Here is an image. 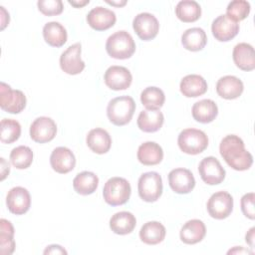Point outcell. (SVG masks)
<instances>
[{
  "mask_svg": "<svg viewBox=\"0 0 255 255\" xmlns=\"http://www.w3.org/2000/svg\"><path fill=\"white\" fill-rule=\"evenodd\" d=\"M219 151L226 163L235 170H247L253 163L252 154L245 149L243 140L235 134H228L220 142Z\"/></svg>",
  "mask_w": 255,
  "mask_h": 255,
  "instance_id": "1",
  "label": "cell"
},
{
  "mask_svg": "<svg viewBox=\"0 0 255 255\" xmlns=\"http://www.w3.org/2000/svg\"><path fill=\"white\" fill-rule=\"evenodd\" d=\"M135 103L129 96H121L111 100L107 107V116L115 126L128 124L134 114Z\"/></svg>",
  "mask_w": 255,
  "mask_h": 255,
  "instance_id": "2",
  "label": "cell"
},
{
  "mask_svg": "<svg viewBox=\"0 0 255 255\" xmlns=\"http://www.w3.org/2000/svg\"><path fill=\"white\" fill-rule=\"evenodd\" d=\"M106 50L112 58L125 60L130 58L135 52V43L129 33L121 30L108 38L106 42Z\"/></svg>",
  "mask_w": 255,
  "mask_h": 255,
  "instance_id": "3",
  "label": "cell"
},
{
  "mask_svg": "<svg viewBox=\"0 0 255 255\" xmlns=\"http://www.w3.org/2000/svg\"><path fill=\"white\" fill-rule=\"evenodd\" d=\"M131 188L129 182L123 177H112L105 183L103 196L105 201L112 205L118 206L125 204L130 196Z\"/></svg>",
  "mask_w": 255,
  "mask_h": 255,
  "instance_id": "4",
  "label": "cell"
},
{
  "mask_svg": "<svg viewBox=\"0 0 255 255\" xmlns=\"http://www.w3.org/2000/svg\"><path fill=\"white\" fill-rule=\"evenodd\" d=\"M177 143L181 151L187 154L201 153L208 145L206 133L196 128H185L178 134Z\"/></svg>",
  "mask_w": 255,
  "mask_h": 255,
  "instance_id": "5",
  "label": "cell"
},
{
  "mask_svg": "<svg viewBox=\"0 0 255 255\" xmlns=\"http://www.w3.org/2000/svg\"><path fill=\"white\" fill-rule=\"evenodd\" d=\"M139 197L146 202L156 201L162 193V179L155 171L142 173L137 182Z\"/></svg>",
  "mask_w": 255,
  "mask_h": 255,
  "instance_id": "6",
  "label": "cell"
},
{
  "mask_svg": "<svg viewBox=\"0 0 255 255\" xmlns=\"http://www.w3.org/2000/svg\"><path fill=\"white\" fill-rule=\"evenodd\" d=\"M26 96L20 90H12L3 82L0 84V107L10 114H19L26 107Z\"/></svg>",
  "mask_w": 255,
  "mask_h": 255,
  "instance_id": "7",
  "label": "cell"
},
{
  "mask_svg": "<svg viewBox=\"0 0 255 255\" xmlns=\"http://www.w3.org/2000/svg\"><path fill=\"white\" fill-rule=\"evenodd\" d=\"M206 207L212 218L224 219L228 217L233 210V198L226 191H218L209 197Z\"/></svg>",
  "mask_w": 255,
  "mask_h": 255,
  "instance_id": "8",
  "label": "cell"
},
{
  "mask_svg": "<svg viewBox=\"0 0 255 255\" xmlns=\"http://www.w3.org/2000/svg\"><path fill=\"white\" fill-rule=\"evenodd\" d=\"M81 43L69 46L60 56V67L69 75H78L85 69V62L81 59Z\"/></svg>",
  "mask_w": 255,
  "mask_h": 255,
  "instance_id": "9",
  "label": "cell"
},
{
  "mask_svg": "<svg viewBox=\"0 0 255 255\" xmlns=\"http://www.w3.org/2000/svg\"><path fill=\"white\" fill-rule=\"evenodd\" d=\"M198 171L201 179L209 184L216 185L221 183L225 178V169L214 156L204 157L198 165Z\"/></svg>",
  "mask_w": 255,
  "mask_h": 255,
  "instance_id": "10",
  "label": "cell"
},
{
  "mask_svg": "<svg viewBox=\"0 0 255 255\" xmlns=\"http://www.w3.org/2000/svg\"><path fill=\"white\" fill-rule=\"evenodd\" d=\"M132 28L139 39L149 41L156 37L159 30V24L155 16L150 13L143 12L137 14L133 18Z\"/></svg>",
  "mask_w": 255,
  "mask_h": 255,
  "instance_id": "11",
  "label": "cell"
},
{
  "mask_svg": "<svg viewBox=\"0 0 255 255\" xmlns=\"http://www.w3.org/2000/svg\"><path fill=\"white\" fill-rule=\"evenodd\" d=\"M56 133L57 125L48 117H39L30 126V136L34 141L39 143L51 141Z\"/></svg>",
  "mask_w": 255,
  "mask_h": 255,
  "instance_id": "12",
  "label": "cell"
},
{
  "mask_svg": "<svg viewBox=\"0 0 255 255\" xmlns=\"http://www.w3.org/2000/svg\"><path fill=\"white\" fill-rule=\"evenodd\" d=\"M170 188L179 194L189 193L195 186V179L192 172L187 168H174L168 173Z\"/></svg>",
  "mask_w": 255,
  "mask_h": 255,
  "instance_id": "13",
  "label": "cell"
},
{
  "mask_svg": "<svg viewBox=\"0 0 255 255\" xmlns=\"http://www.w3.org/2000/svg\"><path fill=\"white\" fill-rule=\"evenodd\" d=\"M6 204L9 211L13 214L22 215L26 213L31 205V196L29 191L22 186L11 188L6 197Z\"/></svg>",
  "mask_w": 255,
  "mask_h": 255,
  "instance_id": "14",
  "label": "cell"
},
{
  "mask_svg": "<svg viewBox=\"0 0 255 255\" xmlns=\"http://www.w3.org/2000/svg\"><path fill=\"white\" fill-rule=\"evenodd\" d=\"M211 31L216 40L220 42H227L238 34L239 24L229 18L226 14H222L213 20Z\"/></svg>",
  "mask_w": 255,
  "mask_h": 255,
  "instance_id": "15",
  "label": "cell"
},
{
  "mask_svg": "<svg viewBox=\"0 0 255 255\" xmlns=\"http://www.w3.org/2000/svg\"><path fill=\"white\" fill-rule=\"evenodd\" d=\"M104 80L106 85L114 91L127 90L132 81L130 72L123 66H111L105 72Z\"/></svg>",
  "mask_w": 255,
  "mask_h": 255,
  "instance_id": "16",
  "label": "cell"
},
{
  "mask_svg": "<svg viewBox=\"0 0 255 255\" xmlns=\"http://www.w3.org/2000/svg\"><path fill=\"white\" fill-rule=\"evenodd\" d=\"M117 16L114 11L97 6L93 8L87 15L88 24L96 31H105L115 25Z\"/></svg>",
  "mask_w": 255,
  "mask_h": 255,
  "instance_id": "17",
  "label": "cell"
},
{
  "mask_svg": "<svg viewBox=\"0 0 255 255\" xmlns=\"http://www.w3.org/2000/svg\"><path fill=\"white\" fill-rule=\"evenodd\" d=\"M50 164L58 173H68L76 165V157L71 149L65 146L56 147L50 156Z\"/></svg>",
  "mask_w": 255,
  "mask_h": 255,
  "instance_id": "18",
  "label": "cell"
},
{
  "mask_svg": "<svg viewBox=\"0 0 255 255\" xmlns=\"http://www.w3.org/2000/svg\"><path fill=\"white\" fill-rule=\"evenodd\" d=\"M244 90L243 83L235 76H224L217 81L216 92L217 94L226 100L237 99L241 96Z\"/></svg>",
  "mask_w": 255,
  "mask_h": 255,
  "instance_id": "19",
  "label": "cell"
},
{
  "mask_svg": "<svg viewBox=\"0 0 255 255\" xmlns=\"http://www.w3.org/2000/svg\"><path fill=\"white\" fill-rule=\"evenodd\" d=\"M234 64L243 71H252L255 68L254 48L248 43L235 45L232 53Z\"/></svg>",
  "mask_w": 255,
  "mask_h": 255,
  "instance_id": "20",
  "label": "cell"
},
{
  "mask_svg": "<svg viewBox=\"0 0 255 255\" xmlns=\"http://www.w3.org/2000/svg\"><path fill=\"white\" fill-rule=\"evenodd\" d=\"M86 142L92 151L98 154H104L110 150L112 138L106 129L96 128L89 131L86 137Z\"/></svg>",
  "mask_w": 255,
  "mask_h": 255,
  "instance_id": "21",
  "label": "cell"
},
{
  "mask_svg": "<svg viewBox=\"0 0 255 255\" xmlns=\"http://www.w3.org/2000/svg\"><path fill=\"white\" fill-rule=\"evenodd\" d=\"M206 234V227L199 219L188 220L180 229L179 236L185 244H196L200 242Z\"/></svg>",
  "mask_w": 255,
  "mask_h": 255,
  "instance_id": "22",
  "label": "cell"
},
{
  "mask_svg": "<svg viewBox=\"0 0 255 255\" xmlns=\"http://www.w3.org/2000/svg\"><path fill=\"white\" fill-rule=\"evenodd\" d=\"M179 89L184 97L196 98L206 93L207 83L203 77L191 74L182 78Z\"/></svg>",
  "mask_w": 255,
  "mask_h": 255,
  "instance_id": "23",
  "label": "cell"
},
{
  "mask_svg": "<svg viewBox=\"0 0 255 255\" xmlns=\"http://www.w3.org/2000/svg\"><path fill=\"white\" fill-rule=\"evenodd\" d=\"M164 122L163 114L159 110H143L137 117V127L144 132H154L160 129Z\"/></svg>",
  "mask_w": 255,
  "mask_h": 255,
  "instance_id": "24",
  "label": "cell"
},
{
  "mask_svg": "<svg viewBox=\"0 0 255 255\" xmlns=\"http://www.w3.org/2000/svg\"><path fill=\"white\" fill-rule=\"evenodd\" d=\"M192 117L196 122L208 124L215 120L218 115V107L214 101L204 99L196 102L192 106Z\"/></svg>",
  "mask_w": 255,
  "mask_h": 255,
  "instance_id": "25",
  "label": "cell"
},
{
  "mask_svg": "<svg viewBox=\"0 0 255 255\" xmlns=\"http://www.w3.org/2000/svg\"><path fill=\"white\" fill-rule=\"evenodd\" d=\"M137 159L143 165L158 164L163 158L161 146L154 141H145L138 146Z\"/></svg>",
  "mask_w": 255,
  "mask_h": 255,
  "instance_id": "26",
  "label": "cell"
},
{
  "mask_svg": "<svg viewBox=\"0 0 255 255\" xmlns=\"http://www.w3.org/2000/svg\"><path fill=\"white\" fill-rule=\"evenodd\" d=\"M136 225V219L131 212L121 211L115 213L110 219V228L119 235L129 234Z\"/></svg>",
  "mask_w": 255,
  "mask_h": 255,
  "instance_id": "27",
  "label": "cell"
},
{
  "mask_svg": "<svg viewBox=\"0 0 255 255\" xmlns=\"http://www.w3.org/2000/svg\"><path fill=\"white\" fill-rule=\"evenodd\" d=\"M43 37L46 43L52 47H62L68 38L67 30L65 27L56 21L48 22L43 27Z\"/></svg>",
  "mask_w": 255,
  "mask_h": 255,
  "instance_id": "28",
  "label": "cell"
},
{
  "mask_svg": "<svg viewBox=\"0 0 255 255\" xmlns=\"http://www.w3.org/2000/svg\"><path fill=\"white\" fill-rule=\"evenodd\" d=\"M181 43L186 50L197 52L205 47L207 43V36L202 28H189L183 32L181 36Z\"/></svg>",
  "mask_w": 255,
  "mask_h": 255,
  "instance_id": "29",
  "label": "cell"
},
{
  "mask_svg": "<svg viewBox=\"0 0 255 255\" xmlns=\"http://www.w3.org/2000/svg\"><path fill=\"white\" fill-rule=\"evenodd\" d=\"M165 227L158 221H148L139 230L140 240L148 245H155L163 241L165 237Z\"/></svg>",
  "mask_w": 255,
  "mask_h": 255,
  "instance_id": "30",
  "label": "cell"
},
{
  "mask_svg": "<svg viewBox=\"0 0 255 255\" xmlns=\"http://www.w3.org/2000/svg\"><path fill=\"white\" fill-rule=\"evenodd\" d=\"M99 185V177L92 171L78 173L73 180L75 191L81 195H89L96 191Z\"/></svg>",
  "mask_w": 255,
  "mask_h": 255,
  "instance_id": "31",
  "label": "cell"
},
{
  "mask_svg": "<svg viewBox=\"0 0 255 255\" xmlns=\"http://www.w3.org/2000/svg\"><path fill=\"white\" fill-rule=\"evenodd\" d=\"M175 14L182 22H194L201 16V7L196 1L182 0L177 3L175 7Z\"/></svg>",
  "mask_w": 255,
  "mask_h": 255,
  "instance_id": "32",
  "label": "cell"
},
{
  "mask_svg": "<svg viewBox=\"0 0 255 255\" xmlns=\"http://www.w3.org/2000/svg\"><path fill=\"white\" fill-rule=\"evenodd\" d=\"M14 249V227L10 221L2 218L0 220V254L10 255Z\"/></svg>",
  "mask_w": 255,
  "mask_h": 255,
  "instance_id": "33",
  "label": "cell"
},
{
  "mask_svg": "<svg viewBox=\"0 0 255 255\" xmlns=\"http://www.w3.org/2000/svg\"><path fill=\"white\" fill-rule=\"evenodd\" d=\"M164 101V93L157 87H147L140 94V102L147 110H158Z\"/></svg>",
  "mask_w": 255,
  "mask_h": 255,
  "instance_id": "34",
  "label": "cell"
},
{
  "mask_svg": "<svg viewBox=\"0 0 255 255\" xmlns=\"http://www.w3.org/2000/svg\"><path fill=\"white\" fill-rule=\"evenodd\" d=\"M21 134L20 124L12 119H3L0 123V139L3 143L16 141Z\"/></svg>",
  "mask_w": 255,
  "mask_h": 255,
  "instance_id": "35",
  "label": "cell"
},
{
  "mask_svg": "<svg viewBox=\"0 0 255 255\" xmlns=\"http://www.w3.org/2000/svg\"><path fill=\"white\" fill-rule=\"evenodd\" d=\"M10 161L18 169L28 168L33 161V151L29 146L19 145L11 150Z\"/></svg>",
  "mask_w": 255,
  "mask_h": 255,
  "instance_id": "36",
  "label": "cell"
},
{
  "mask_svg": "<svg viewBox=\"0 0 255 255\" xmlns=\"http://www.w3.org/2000/svg\"><path fill=\"white\" fill-rule=\"evenodd\" d=\"M250 3L245 0H233L226 8V15L238 22L244 20L250 13Z\"/></svg>",
  "mask_w": 255,
  "mask_h": 255,
  "instance_id": "37",
  "label": "cell"
},
{
  "mask_svg": "<svg viewBox=\"0 0 255 255\" xmlns=\"http://www.w3.org/2000/svg\"><path fill=\"white\" fill-rule=\"evenodd\" d=\"M37 5L39 11L46 16L59 15L64 10V5L61 0H39Z\"/></svg>",
  "mask_w": 255,
  "mask_h": 255,
  "instance_id": "38",
  "label": "cell"
},
{
  "mask_svg": "<svg viewBox=\"0 0 255 255\" xmlns=\"http://www.w3.org/2000/svg\"><path fill=\"white\" fill-rule=\"evenodd\" d=\"M254 200H255V194L254 192H249L244 194L241 197V210L243 214L253 220L255 219V208H254Z\"/></svg>",
  "mask_w": 255,
  "mask_h": 255,
  "instance_id": "39",
  "label": "cell"
},
{
  "mask_svg": "<svg viewBox=\"0 0 255 255\" xmlns=\"http://www.w3.org/2000/svg\"><path fill=\"white\" fill-rule=\"evenodd\" d=\"M44 254H67V251L62 246L53 244L47 246V248L44 250Z\"/></svg>",
  "mask_w": 255,
  "mask_h": 255,
  "instance_id": "40",
  "label": "cell"
},
{
  "mask_svg": "<svg viewBox=\"0 0 255 255\" xmlns=\"http://www.w3.org/2000/svg\"><path fill=\"white\" fill-rule=\"evenodd\" d=\"M1 180H3L10 172V165L8 162H6L5 158L1 157Z\"/></svg>",
  "mask_w": 255,
  "mask_h": 255,
  "instance_id": "41",
  "label": "cell"
},
{
  "mask_svg": "<svg viewBox=\"0 0 255 255\" xmlns=\"http://www.w3.org/2000/svg\"><path fill=\"white\" fill-rule=\"evenodd\" d=\"M254 232H255V227H251L249 229V231L246 233V236H245V240L251 248L254 247V237H255Z\"/></svg>",
  "mask_w": 255,
  "mask_h": 255,
  "instance_id": "42",
  "label": "cell"
},
{
  "mask_svg": "<svg viewBox=\"0 0 255 255\" xmlns=\"http://www.w3.org/2000/svg\"><path fill=\"white\" fill-rule=\"evenodd\" d=\"M1 9V22H2V25H1V29L3 30L7 24L9 23V13L6 12V10L4 9V7H0Z\"/></svg>",
  "mask_w": 255,
  "mask_h": 255,
  "instance_id": "43",
  "label": "cell"
},
{
  "mask_svg": "<svg viewBox=\"0 0 255 255\" xmlns=\"http://www.w3.org/2000/svg\"><path fill=\"white\" fill-rule=\"evenodd\" d=\"M228 254H252V252L248 249L243 248L242 246H235L233 249H230L228 252Z\"/></svg>",
  "mask_w": 255,
  "mask_h": 255,
  "instance_id": "44",
  "label": "cell"
},
{
  "mask_svg": "<svg viewBox=\"0 0 255 255\" xmlns=\"http://www.w3.org/2000/svg\"><path fill=\"white\" fill-rule=\"evenodd\" d=\"M68 2H69V4H71L72 6H74L76 8H81V7L89 4L90 1L89 0H84V1H72V0H69Z\"/></svg>",
  "mask_w": 255,
  "mask_h": 255,
  "instance_id": "45",
  "label": "cell"
},
{
  "mask_svg": "<svg viewBox=\"0 0 255 255\" xmlns=\"http://www.w3.org/2000/svg\"><path fill=\"white\" fill-rule=\"evenodd\" d=\"M106 2H107L108 4H110V5L117 6V7H122V6H124V5L127 4V1H126V0H123V1H109V0H107Z\"/></svg>",
  "mask_w": 255,
  "mask_h": 255,
  "instance_id": "46",
  "label": "cell"
}]
</instances>
